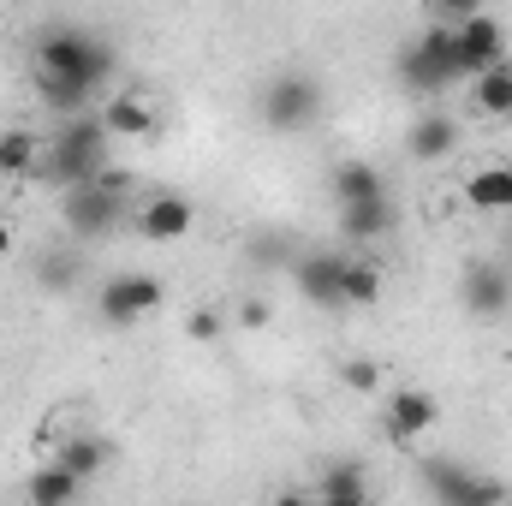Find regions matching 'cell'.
I'll list each match as a JSON object with an SVG mask.
<instances>
[{"mask_svg":"<svg viewBox=\"0 0 512 506\" xmlns=\"http://www.w3.org/2000/svg\"><path fill=\"white\" fill-rule=\"evenodd\" d=\"M114 72V54L90 36V30H48L42 48H36V78H54V84H72V90H96L102 78Z\"/></svg>","mask_w":512,"mask_h":506,"instance_id":"1","label":"cell"},{"mask_svg":"<svg viewBox=\"0 0 512 506\" xmlns=\"http://www.w3.org/2000/svg\"><path fill=\"white\" fill-rule=\"evenodd\" d=\"M108 137H114V131L102 126V120L66 114L60 131H54V143H48V167H36V173H48L60 191H66V185H84V179H96V173L108 167Z\"/></svg>","mask_w":512,"mask_h":506,"instance_id":"2","label":"cell"},{"mask_svg":"<svg viewBox=\"0 0 512 506\" xmlns=\"http://www.w3.org/2000/svg\"><path fill=\"white\" fill-rule=\"evenodd\" d=\"M399 78H405V90H417V96H435V90H447L453 78H465V60H459V24H429L405 54H399Z\"/></svg>","mask_w":512,"mask_h":506,"instance_id":"3","label":"cell"},{"mask_svg":"<svg viewBox=\"0 0 512 506\" xmlns=\"http://www.w3.org/2000/svg\"><path fill=\"white\" fill-rule=\"evenodd\" d=\"M322 120V78L310 72H280L262 90V126L268 131H304Z\"/></svg>","mask_w":512,"mask_h":506,"instance_id":"4","label":"cell"},{"mask_svg":"<svg viewBox=\"0 0 512 506\" xmlns=\"http://www.w3.org/2000/svg\"><path fill=\"white\" fill-rule=\"evenodd\" d=\"M60 221H66L78 239H96V233H108L114 221H126V197H120V191H108L102 179L66 185V197H60Z\"/></svg>","mask_w":512,"mask_h":506,"instance_id":"5","label":"cell"},{"mask_svg":"<svg viewBox=\"0 0 512 506\" xmlns=\"http://www.w3.org/2000/svg\"><path fill=\"white\" fill-rule=\"evenodd\" d=\"M161 298H167V286H161L155 274H114V280L102 286V316L120 322V328H131V322L155 316Z\"/></svg>","mask_w":512,"mask_h":506,"instance_id":"6","label":"cell"},{"mask_svg":"<svg viewBox=\"0 0 512 506\" xmlns=\"http://www.w3.org/2000/svg\"><path fill=\"white\" fill-rule=\"evenodd\" d=\"M382 423H387V435H393L399 447H411L417 435H429V429L441 423V399H435L429 387H393Z\"/></svg>","mask_w":512,"mask_h":506,"instance_id":"7","label":"cell"},{"mask_svg":"<svg viewBox=\"0 0 512 506\" xmlns=\"http://www.w3.org/2000/svg\"><path fill=\"white\" fill-rule=\"evenodd\" d=\"M459 298L471 316H507L512 310V262H465V280H459Z\"/></svg>","mask_w":512,"mask_h":506,"instance_id":"8","label":"cell"},{"mask_svg":"<svg viewBox=\"0 0 512 506\" xmlns=\"http://www.w3.org/2000/svg\"><path fill=\"white\" fill-rule=\"evenodd\" d=\"M459 60H465V78H477V72H489L495 60H507V24L489 18V12L459 18Z\"/></svg>","mask_w":512,"mask_h":506,"instance_id":"9","label":"cell"},{"mask_svg":"<svg viewBox=\"0 0 512 506\" xmlns=\"http://www.w3.org/2000/svg\"><path fill=\"white\" fill-rule=\"evenodd\" d=\"M191 227H197V203L179 197V191H155V197L137 209V233L155 239V245H173V239H185Z\"/></svg>","mask_w":512,"mask_h":506,"instance_id":"10","label":"cell"},{"mask_svg":"<svg viewBox=\"0 0 512 506\" xmlns=\"http://www.w3.org/2000/svg\"><path fill=\"white\" fill-rule=\"evenodd\" d=\"M102 126L114 131V137H155V131H161V108H155V96H149V90L126 84V90H114V96H108Z\"/></svg>","mask_w":512,"mask_h":506,"instance_id":"11","label":"cell"},{"mask_svg":"<svg viewBox=\"0 0 512 506\" xmlns=\"http://www.w3.org/2000/svg\"><path fill=\"white\" fill-rule=\"evenodd\" d=\"M340 262H346V256H328V251L292 256V280H298L304 304H316V310H340Z\"/></svg>","mask_w":512,"mask_h":506,"instance_id":"12","label":"cell"},{"mask_svg":"<svg viewBox=\"0 0 512 506\" xmlns=\"http://www.w3.org/2000/svg\"><path fill=\"white\" fill-rule=\"evenodd\" d=\"M429 489H435V501H447V506H495V501H507L501 483H483V477H471V471H459V465H435V459H429Z\"/></svg>","mask_w":512,"mask_h":506,"instance_id":"13","label":"cell"},{"mask_svg":"<svg viewBox=\"0 0 512 506\" xmlns=\"http://www.w3.org/2000/svg\"><path fill=\"white\" fill-rule=\"evenodd\" d=\"M465 209L471 215H512V161H489L477 173H465Z\"/></svg>","mask_w":512,"mask_h":506,"instance_id":"14","label":"cell"},{"mask_svg":"<svg viewBox=\"0 0 512 506\" xmlns=\"http://www.w3.org/2000/svg\"><path fill=\"white\" fill-rule=\"evenodd\" d=\"M387 227H393V203H387V191L358 197V203H340V233H346L352 245H376Z\"/></svg>","mask_w":512,"mask_h":506,"instance_id":"15","label":"cell"},{"mask_svg":"<svg viewBox=\"0 0 512 506\" xmlns=\"http://www.w3.org/2000/svg\"><path fill=\"white\" fill-rule=\"evenodd\" d=\"M405 149H411V161H447L459 149V126L447 114H423L417 126L405 131Z\"/></svg>","mask_w":512,"mask_h":506,"instance_id":"16","label":"cell"},{"mask_svg":"<svg viewBox=\"0 0 512 506\" xmlns=\"http://www.w3.org/2000/svg\"><path fill=\"white\" fill-rule=\"evenodd\" d=\"M36 167H42V143H36L24 126L0 131V179H30Z\"/></svg>","mask_w":512,"mask_h":506,"instance_id":"17","label":"cell"},{"mask_svg":"<svg viewBox=\"0 0 512 506\" xmlns=\"http://www.w3.org/2000/svg\"><path fill=\"white\" fill-rule=\"evenodd\" d=\"M471 84H477V108H483L489 120H512V60H495V66L477 72Z\"/></svg>","mask_w":512,"mask_h":506,"instance_id":"18","label":"cell"},{"mask_svg":"<svg viewBox=\"0 0 512 506\" xmlns=\"http://www.w3.org/2000/svg\"><path fill=\"white\" fill-rule=\"evenodd\" d=\"M48 459H54V465H66V471H78V477H96L114 453H108V441H96V435H66Z\"/></svg>","mask_w":512,"mask_h":506,"instance_id":"19","label":"cell"},{"mask_svg":"<svg viewBox=\"0 0 512 506\" xmlns=\"http://www.w3.org/2000/svg\"><path fill=\"white\" fill-rule=\"evenodd\" d=\"M78 483H84L78 471H66V465H54V459H48V465L24 483V495H30L36 506H60V501H72V495H78Z\"/></svg>","mask_w":512,"mask_h":506,"instance_id":"20","label":"cell"},{"mask_svg":"<svg viewBox=\"0 0 512 506\" xmlns=\"http://www.w3.org/2000/svg\"><path fill=\"white\" fill-rule=\"evenodd\" d=\"M376 298H382V268L346 256V262H340V304H358V310H364V304H376Z\"/></svg>","mask_w":512,"mask_h":506,"instance_id":"21","label":"cell"},{"mask_svg":"<svg viewBox=\"0 0 512 506\" xmlns=\"http://www.w3.org/2000/svg\"><path fill=\"white\" fill-rule=\"evenodd\" d=\"M316 501L358 506V501H370V483H364V471H358V465H334V471L316 483Z\"/></svg>","mask_w":512,"mask_h":506,"instance_id":"22","label":"cell"},{"mask_svg":"<svg viewBox=\"0 0 512 506\" xmlns=\"http://www.w3.org/2000/svg\"><path fill=\"white\" fill-rule=\"evenodd\" d=\"M376 191H387V185L370 161H340L334 167V197L340 203H358V197H376Z\"/></svg>","mask_w":512,"mask_h":506,"instance_id":"23","label":"cell"},{"mask_svg":"<svg viewBox=\"0 0 512 506\" xmlns=\"http://www.w3.org/2000/svg\"><path fill=\"white\" fill-rule=\"evenodd\" d=\"M221 328H227V316H221L215 304H197V310L185 316V334H191V340H221Z\"/></svg>","mask_w":512,"mask_h":506,"instance_id":"24","label":"cell"},{"mask_svg":"<svg viewBox=\"0 0 512 506\" xmlns=\"http://www.w3.org/2000/svg\"><path fill=\"white\" fill-rule=\"evenodd\" d=\"M340 381H346L352 393H376V387H382V370H376L370 358H352V364H340Z\"/></svg>","mask_w":512,"mask_h":506,"instance_id":"25","label":"cell"},{"mask_svg":"<svg viewBox=\"0 0 512 506\" xmlns=\"http://www.w3.org/2000/svg\"><path fill=\"white\" fill-rule=\"evenodd\" d=\"M435 12H441L447 24H459V18H471V12H483V0H435Z\"/></svg>","mask_w":512,"mask_h":506,"instance_id":"26","label":"cell"},{"mask_svg":"<svg viewBox=\"0 0 512 506\" xmlns=\"http://www.w3.org/2000/svg\"><path fill=\"white\" fill-rule=\"evenodd\" d=\"M268 316H274V310H268L262 298H251V304H239V322H245V328H268Z\"/></svg>","mask_w":512,"mask_h":506,"instance_id":"27","label":"cell"},{"mask_svg":"<svg viewBox=\"0 0 512 506\" xmlns=\"http://www.w3.org/2000/svg\"><path fill=\"white\" fill-rule=\"evenodd\" d=\"M0 256H12V233H6V221H0Z\"/></svg>","mask_w":512,"mask_h":506,"instance_id":"28","label":"cell"},{"mask_svg":"<svg viewBox=\"0 0 512 506\" xmlns=\"http://www.w3.org/2000/svg\"><path fill=\"white\" fill-rule=\"evenodd\" d=\"M507 262H512V245H507Z\"/></svg>","mask_w":512,"mask_h":506,"instance_id":"29","label":"cell"}]
</instances>
